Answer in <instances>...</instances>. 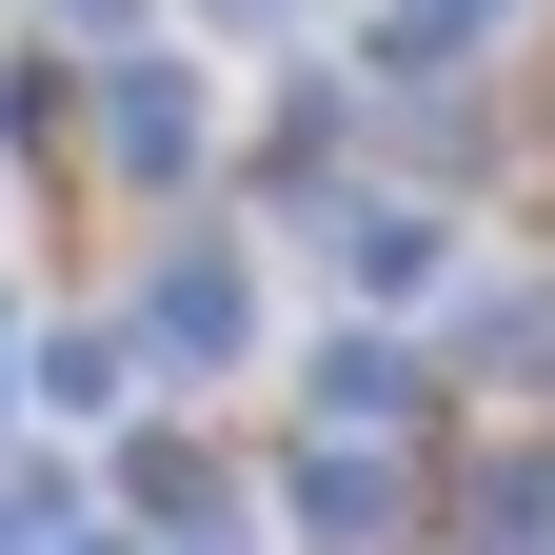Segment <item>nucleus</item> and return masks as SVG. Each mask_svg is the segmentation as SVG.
Here are the masks:
<instances>
[{
    "instance_id": "6",
    "label": "nucleus",
    "mask_w": 555,
    "mask_h": 555,
    "mask_svg": "<svg viewBox=\"0 0 555 555\" xmlns=\"http://www.w3.org/2000/svg\"><path fill=\"white\" fill-rule=\"evenodd\" d=\"M476 555H555V476H535V456L476 476Z\"/></svg>"
},
{
    "instance_id": "1",
    "label": "nucleus",
    "mask_w": 555,
    "mask_h": 555,
    "mask_svg": "<svg viewBox=\"0 0 555 555\" xmlns=\"http://www.w3.org/2000/svg\"><path fill=\"white\" fill-rule=\"evenodd\" d=\"M139 337H159V358H238V337H258V278H238V258H159Z\"/></svg>"
},
{
    "instance_id": "5",
    "label": "nucleus",
    "mask_w": 555,
    "mask_h": 555,
    "mask_svg": "<svg viewBox=\"0 0 555 555\" xmlns=\"http://www.w3.org/2000/svg\"><path fill=\"white\" fill-rule=\"evenodd\" d=\"M516 0H377V60H476Z\"/></svg>"
},
{
    "instance_id": "7",
    "label": "nucleus",
    "mask_w": 555,
    "mask_h": 555,
    "mask_svg": "<svg viewBox=\"0 0 555 555\" xmlns=\"http://www.w3.org/2000/svg\"><path fill=\"white\" fill-rule=\"evenodd\" d=\"M318 397H337V437H377V416H397V358H377V337H337V358H318Z\"/></svg>"
},
{
    "instance_id": "2",
    "label": "nucleus",
    "mask_w": 555,
    "mask_h": 555,
    "mask_svg": "<svg viewBox=\"0 0 555 555\" xmlns=\"http://www.w3.org/2000/svg\"><path fill=\"white\" fill-rule=\"evenodd\" d=\"M100 139H119L139 179H179V159H198V80H179V60H119V100H100Z\"/></svg>"
},
{
    "instance_id": "8",
    "label": "nucleus",
    "mask_w": 555,
    "mask_h": 555,
    "mask_svg": "<svg viewBox=\"0 0 555 555\" xmlns=\"http://www.w3.org/2000/svg\"><path fill=\"white\" fill-rule=\"evenodd\" d=\"M238 21H278V0H238Z\"/></svg>"
},
{
    "instance_id": "3",
    "label": "nucleus",
    "mask_w": 555,
    "mask_h": 555,
    "mask_svg": "<svg viewBox=\"0 0 555 555\" xmlns=\"http://www.w3.org/2000/svg\"><path fill=\"white\" fill-rule=\"evenodd\" d=\"M337 258H358V298H437V278H456V238L416 219V198H358V219H337Z\"/></svg>"
},
{
    "instance_id": "4",
    "label": "nucleus",
    "mask_w": 555,
    "mask_h": 555,
    "mask_svg": "<svg viewBox=\"0 0 555 555\" xmlns=\"http://www.w3.org/2000/svg\"><path fill=\"white\" fill-rule=\"evenodd\" d=\"M298 516H318V535H337V555H358V535H377V516H397V476H377V456H358V437H337V456H298Z\"/></svg>"
}]
</instances>
